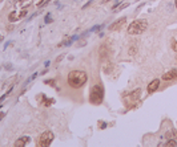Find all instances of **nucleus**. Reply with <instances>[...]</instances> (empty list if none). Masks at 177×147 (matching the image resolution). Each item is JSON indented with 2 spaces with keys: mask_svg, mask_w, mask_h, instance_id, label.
<instances>
[{
  "mask_svg": "<svg viewBox=\"0 0 177 147\" xmlns=\"http://www.w3.org/2000/svg\"><path fill=\"white\" fill-rule=\"evenodd\" d=\"M67 80H68V85L71 88L77 89V88H81V86L85 85V82L88 81V76L83 70H72V72H69Z\"/></svg>",
  "mask_w": 177,
  "mask_h": 147,
  "instance_id": "f257e3e1",
  "label": "nucleus"
},
{
  "mask_svg": "<svg viewBox=\"0 0 177 147\" xmlns=\"http://www.w3.org/2000/svg\"><path fill=\"white\" fill-rule=\"evenodd\" d=\"M103 101H104V88L100 84L93 85L89 93V102L92 105H100Z\"/></svg>",
  "mask_w": 177,
  "mask_h": 147,
  "instance_id": "f03ea898",
  "label": "nucleus"
},
{
  "mask_svg": "<svg viewBox=\"0 0 177 147\" xmlns=\"http://www.w3.org/2000/svg\"><path fill=\"white\" fill-rule=\"evenodd\" d=\"M148 28V21L145 19H140V20L132 21L128 27V33L129 34H140L142 32L146 31Z\"/></svg>",
  "mask_w": 177,
  "mask_h": 147,
  "instance_id": "7ed1b4c3",
  "label": "nucleus"
},
{
  "mask_svg": "<svg viewBox=\"0 0 177 147\" xmlns=\"http://www.w3.org/2000/svg\"><path fill=\"white\" fill-rule=\"evenodd\" d=\"M53 139H55V135H53L52 131H45L39 138V146H43V147L49 146L53 142Z\"/></svg>",
  "mask_w": 177,
  "mask_h": 147,
  "instance_id": "20e7f679",
  "label": "nucleus"
},
{
  "mask_svg": "<svg viewBox=\"0 0 177 147\" xmlns=\"http://www.w3.org/2000/svg\"><path fill=\"white\" fill-rule=\"evenodd\" d=\"M28 15V11L27 9H21V11H15V12H11L10 16H8V20L11 23H14V21H18L20 19H24L25 16Z\"/></svg>",
  "mask_w": 177,
  "mask_h": 147,
  "instance_id": "39448f33",
  "label": "nucleus"
},
{
  "mask_svg": "<svg viewBox=\"0 0 177 147\" xmlns=\"http://www.w3.org/2000/svg\"><path fill=\"white\" fill-rule=\"evenodd\" d=\"M125 21H127V17H120L118 20H116L115 23H112V24L109 25V31H116V29H120V28H121V25L124 24Z\"/></svg>",
  "mask_w": 177,
  "mask_h": 147,
  "instance_id": "423d86ee",
  "label": "nucleus"
},
{
  "mask_svg": "<svg viewBox=\"0 0 177 147\" xmlns=\"http://www.w3.org/2000/svg\"><path fill=\"white\" fill-rule=\"evenodd\" d=\"M177 77V69H170L169 72H167L163 76L164 81H169V80H174Z\"/></svg>",
  "mask_w": 177,
  "mask_h": 147,
  "instance_id": "0eeeda50",
  "label": "nucleus"
},
{
  "mask_svg": "<svg viewBox=\"0 0 177 147\" xmlns=\"http://www.w3.org/2000/svg\"><path fill=\"white\" fill-rule=\"evenodd\" d=\"M159 86H160V80L155 78L152 82H149V85H148V93H155L159 89Z\"/></svg>",
  "mask_w": 177,
  "mask_h": 147,
  "instance_id": "6e6552de",
  "label": "nucleus"
},
{
  "mask_svg": "<svg viewBox=\"0 0 177 147\" xmlns=\"http://www.w3.org/2000/svg\"><path fill=\"white\" fill-rule=\"evenodd\" d=\"M28 142H29V138L28 137H21L15 142V147H23V146H25Z\"/></svg>",
  "mask_w": 177,
  "mask_h": 147,
  "instance_id": "1a4fd4ad",
  "label": "nucleus"
},
{
  "mask_svg": "<svg viewBox=\"0 0 177 147\" xmlns=\"http://www.w3.org/2000/svg\"><path fill=\"white\" fill-rule=\"evenodd\" d=\"M140 96H141V89L139 88V89H135L131 94H129V98L133 99V101H137V99L140 98Z\"/></svg>",
  "mask_w": 177,
  "mask_h": 147,
  "instance_id": "9d476101",
  "label": "nucleus"
},
{
  "mask_svg": "<svg viewBox=\"0 0 177 147\" xmlns=\"http://www.w3.org/2000/svg\"><path fill=\"white\" fill-rule=\"evenodd\" d=\"M165 138H167V139H176V138H177V131H174V130L167 131V134H165Z\"/></svg>",
  "mask_w": 177,
  "mask_h": 147,
  "instance_id": "9b49d317",
  "label": "nucleus"
},
{
  "mask_svg": "<svg viewBox=\"0 0 177 147\" xmlns=\"http://www.w3.org/2000/svg\"><path fill=\"white\" fill-rule=\"evenodd\" d=\"M43 99H44V106L45 107H48V106H51V105H52V103H55V99L53 98H51V99H45V96L44 94H43Z\"/></svg>",
  "mask_w": 177,
  "mask_h": 147,
  "instance_id": "f8f14e48",
  "label": "nucleus"
},
{
  "mask_svg": "<svg viewBox=\"0 0 177 147\" xmlns=\"http://www.w3.org/2000/svg\"><path fill=\"white\" fill-rule=\"evenodd\" d=\"M165 146H168V147H176L177 146V142L174 139H168L167 143H165Z\"/></svg>",
  "mask_w": 177,
  "mask_h": 147,
  "instance_id": "ddd939ff",
  "label": "nucleus"
},
{
  "mask_svg": "<svg viewBox=\"0 0 177 147\" xmlns=\"http://www.w3.org/2000/svg\"><path fill=\"white\" fill-rule=\"evenodd\" d=\"M12 90H14V86H11V89H10V90H8V92H7V93H5V94H4V96H3V97H0V103L3 102L4 99H5V98H7V97H8V96H10V94H11V92H12Z\"/></svg>",
  "mask_w": 177,
  "mask_h": 147,
  "instance_id": "4468645a",
  "label": "nucleus"
},
{
  "mask_svg": "<svg viewBox=\"0 0 177 147\" xmlns=\"http://www.w3.org/2000/svg\"><path fill=\"white\" fill-rule=\"evenodd\" d=\"M44 23H45V24H49V23H52V19H51V13H47V16H45V19H44Z\"/></svg>",
  "mask_w": 177,
  "mask_h": 147,
  "instance_id": "2eb2a0df",
  "label": "nucleus"
},
{
  "mask_svg": "<svg viewBox=\"0 0 177 147\" xmlns=\"http://www.w3.org/2000/svg\"><path fill=\"white\" fill-rule=\"evenodd\" d=\"M36 77H37V73H33V74H32L31 77H29V78H28L27 81H25V84H28V82H29V81H32V80H35Z\"/></svg>",
  "mask_w": 177,
  "mask_h": 147,
  "instance_id": "dca6fc26",
  "label": "nucleus"
},
{
  "mask_svg": "<svg viewBox=\"0 0 177 147\" xmlns=\"http://www.w3.org/2000/svg\"><path fill=\"white\" fill-rule=\"evenodd\" d=\"M172 48H173L174 52H177V41L176 40H172Z\"/></svg>",
  "mask_w": 177,
  "mask_h": 147,
  "instance_id": "f3484780",
  "label": "nucleus"
},
{
  "mask_svg": "<svg viewBox=\"0 0 177 147\" xmlns=\"http://www.w3.org/2000/svg\"><path fill=\"white\" fill-rule=\"evenodd\" d=\"M43 1H44V0H33V3H35L36 5H39V7L43 5Z\"/></svg>",
  "mask_w": 177,
  "mask_h": 147,
  "instance_id": "a211bd4d",
  "label": "nucleus"
},
{
  "mask_svg": "<svg viewBox=\"0 0 177 147\" xmlns=\"http://www.w3.org/2000/svg\"><path fill=\"white\" fill-rule=\"evenodd\" d=\"M45 84H47V85L55 86V80H47V81H45Z\"/></svg>",
  "mask_w": 177,
  "mask_h": 147,
  "instance_id": "6ab92c4d",
  "label": "nucleus"
},
{
  "mask_svg": "<svg viewBox=\"0 0 177 147\" xmlns=\"http://www.w3.org/2000/svg\"><path fill=\"white\" fill-rule=\"evenodd\" d=\"M64 56H65V55H61V56H59V57L56 58V61H55V64H59V62H60V61H61L63 58H64Z\"/></svg>",
  "mask_w": 177,
  "mask_h": 147,
  "instance_id": "aec40b11",
  "label": "nucleus"
},
{
  "mask_svg": "<svg viewBox=\"0 0 177 147\" xmlns=\"http://www.w3.org/2000/svg\"><path fill=\"white\" fill-rule=\"evenodd\" d=\"M129 5V3H124V4H121V5H120V8H118V9H124V8H127Z\"/></svg>",
  "mask_w": 177,
  "mask_h": 147,
  "instance_id": "412c9836",
  "label": "nucleus"
},
{
  "mask_svg": "<svg viewBox=\"0 0 177 147\" xmlns=\"http://www.w3.org/2000/svg\"><path fill=\"white\" fill-rule=\"evenodd\" d=\"M4 68L7 69V70H12V65H10V64H5V66Z\"/></svg>",
  "mask_w": 177,
  "mask_h": 147,
  "instance_id": "4be33fe9",
  "label": "nucleus"
},
{
  "mask_svg": "<svg viewBox=\"0 0 177 147\" xmlns=\"http://www.w3.org/2000/svg\"><path fill=\"white\" fill-rule=\"evenodd\" d=\"M92 1H93V0H89V1H88V3L85 4V5H83V9H85V8H87L88 5H89V4H92Z\"/></svg>",
  "mask_w": 177,
  "mask_h": 147,
  "instance_id": "5701e85b",
  "label": "nucleus"
},
{
  "mask_svg": "<svg viewBox=\"0 0 177 147\" xmlns=\"http://www.w3.org/2000/svg\"><path fill=\"white\" fill-rule=\"evenodd\" d=\"M4 115H5V114H4V113H0V121H1V119H3V118H4Z\"/></svg>",
  "mask_w": 177,
  "mask_h": 147,
  "instance_id": "b1692460",
  "label": "nucleus"
},
{
  "mask_svg": "<svg viewBox=\"0 0 177 147\" xmlns=\"http://www.w3.org/2000/svg\"><path fill=\"white\" fill-rule=\"evenodd\" d=\"M44 66H45V68H48V66H49V61H45V64H44Z\"/></svg>",
  "mask_w": 177,
  "mask_h": 147,
  "instance_id": "393cba45",
  "label": "nucleus"
},
{
  "mask_svg": "<svg viewBox=\"0 0 177 147\" xmlns=\"http://www.w3.org/2000/svg\"><path fill=\"white\" fill-rule=\"evenodd\" d=\"M107 127V123H101V129H105Z\"/></svg>",
  "mask_w": 177,
  "mask_h": 147,
  "instance_id": "a878e982",
  "label": "nucleus"
},
{
  "mask_svg": "<svg viewBox=\"0 0 177 147\" xmlns=\"http://www.w3.org/2000/svg\"><path fill=\"white\" fill-rule=\"evenodd\" d=\"M174 7H176V9H177V0H174Z\"/></svg>",
  "mask_w": 177,
  "mask_h": 147,
  "instance_id": "bb28decb",
  "label": "nucleus"
},
{
  "mask_svg": "<svg viewBox=\"0 0 177 147\" xmlns=\"http://www.w3.org/2000/svg\"><path fill=\"white\" fill-rule=\"evenodd\" d=\"M19 1H21V3H24V1H28V0H19Z\"/></svg>",
  "mask_w": 177,
  "mask_h": 147,
  "instance_id": "cd10ccee",
  "label": "nucleus"
},
{
  "mask_svg": "<svg viewBox=\"0 0 177 147\" xmlns=\"http://www.w3.org/2000/svg\"><path fill=\"white\" fill-rule=\"evenodd\" d=\"M1 41H3V36H0V42H1Z\"/></svg>",
  "mask_w": 177,
  "mask_h": 147,
  "instance_id": "c85d7f7f",
  "label": "nucleus"
}]
</instances>
